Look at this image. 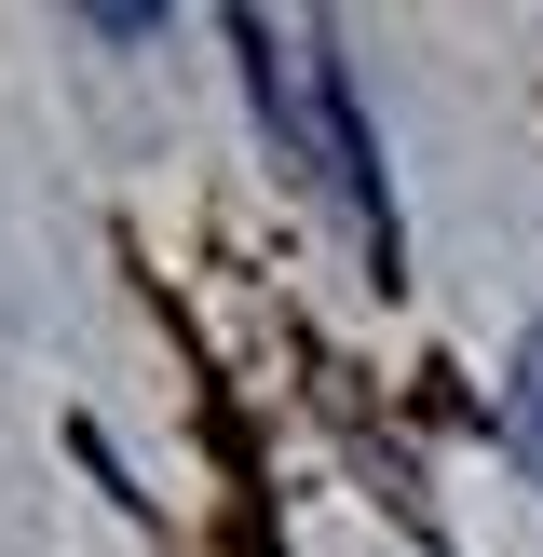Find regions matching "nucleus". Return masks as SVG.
Instances as JSON below:
<instances>
[{
  "label": "nucleus",
  "mask_w": 543,
  "mask_h": 557,
  "mask_svg": "<svg viewBox=\"0 0 543 557\" xmlns=\"http://www.w3.org/2000/svg\"><path fill=\"white\" fill-rule=\"evenodd\" d=\"M516 435L543 449V341H530V368H516Z\"/></svg>",
  "instance_id": "f257e3e1"
}]
</instances>
